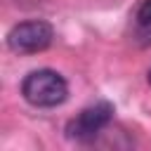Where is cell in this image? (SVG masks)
<instances>
[{"instance_id": "3957f363", "label": "cell", "mask_w": 151, "mask_h": 151, "mask_svg": "<svg viewBox=\"0 0 151 151\" xmlns=\"http://www.w3.org/2000/svg\"><path fill=\"white\" fill-rule=\"evenodd\" d=\"M111 118H113V106H111L109 101H97V104L83 109V111L68 123L66 132H68V137L85 142V139L97 137V134L111 123Z\"/></svg>"}, {"instance_id": "7a4b0ae2", "label": "cell", "mask_w": 151, "mask_h": 151, "mask_svg": "<svg viewBox=\"0 0 151 151\" xmlns=\"http://www.w3.org/2000/svg\"><path fill=\"white\" fill-rule=\"evenodd\" d=\"M52 38H54V31L47 21L28 19V21H21V24L12 26V31L7 33V45H9L12 52L35 54V52L47 50L52 45Z\"/></svg>"}, {"instance_id": "5b68a950", "label": "cell", "mask_w": 151, "mask_h": 151, "mask_svg": "<svg viewBox=\"0 0 151 151\" xmlns=\"http://www.w3.org/2000/svg\"><path fill=\"white\" fill-rule=\"evenodd\" d=\"M149 83H151V71H149Z\"/></svg>"}, {"instance_id": "6da1fadb", "label": "cell", "mask_w": 151, "mask_h": 151, "mask_svg": "<svg viewBox=\"0 0 151 151\" xmlns=\"http://www.w3.org/2000/svg\"><path fill=\"white\" fill-rule=\"evenodd\" d=\"M21 94L31 106L38 109H52L66 101L68 97V83L61 73L52 68H38L31 71L21 83Z\"/></svg>"}, {"instance_id": "277c9868", "label": "cell", "mask_w": 151, "mask_h": 151, "mask_svg": "<svg viewBox=\"0 0 151 151\" xmlns=\"http://www.w3.org/2000/svg\"><path fill=\"white\" fill-rule=\"evenodd\" d=\"M137 24L144 31H151V0H144L137 9Z\"/></svg>"}]
</instances>
